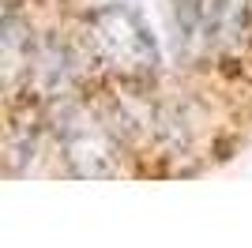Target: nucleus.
<instances>
[{"label": "nucleus", "instance_id": "1", "mask_svg": "<svg viewBox=\"0 0 252 248\" xmlns=\"http://www.w3.org/2000/svg\"><path fill=\"white\" fill-rule=\"evenodd\" d=\"M87 45L94 61L121 79H151L158 72V45L147 23L128 4H105L87 19Z\"/></svg>", "mask_w": 252, "mask_h": 248}, {"label": "nucleus", "instance_id": "2", "mask_svg": "<svg viewBox=\"0 0 252 248\" xmlns=\"http://www.w3.org/2000/svg\"><path fill=\"white\" fill-rule=\"evenodd\" d=\"M57 135L75 177H117V147L87 109L64 105L57 113Z\"/></svg>", "mask_w": 252, "mask_h": 248}]
</instances>
